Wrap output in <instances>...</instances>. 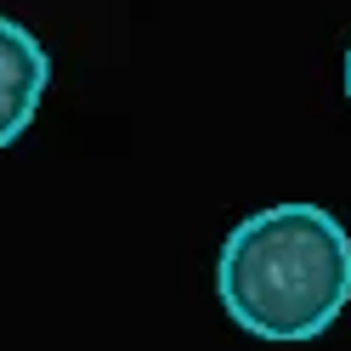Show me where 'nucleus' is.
Masks as SVG:
<instances>
[{
	"mask_svg": "<svg viewBox=\"0 0 351 351\" xmlns=\"http://www.w3.org/2000/svg\"><path fill=\"white\" fill-rule=\"evenodd\" d=\"M215 295L255 340H317L351 300V238L323 204L255 210L221 244Z\"/></svg>",
	"mask_w": 351,
	"mask_h": 351,
	"instance_id": "nucleus-1",
	"label": "nucleus"
},
{
	"mask_svg": "<svg viewBox=\"0 0 351 351\" xmlns=\"http://www.w3.org/2000/svg\"><path fill=\"white\" fill-rule=\"evenodd\" d=\"M51 85L46 46L12 17H0V147H12L40 114V97Z\"/></svg>",
	"mask_w": 351,
	"mask_h": 351,
	"instance_id": "nucleus-2",
	"label": "nucleus"
},
{
	"mask_svg": "<svg viewBox=\"0 0 351 351\" xmlns=\"http://www.w3.org/2000/svg\"><path fill=\"white\" fill-rule=\"evenodd\" d=\"M346 102H351V46H346Z\"/></svg>",
	"mask_w": 351,
	"mask_h": 351,
	"instance_id": "nucleus-3",
	"label": "nucleus"
}]
</instances>
